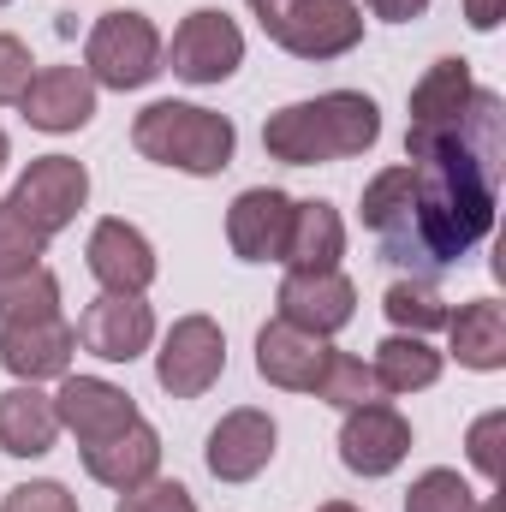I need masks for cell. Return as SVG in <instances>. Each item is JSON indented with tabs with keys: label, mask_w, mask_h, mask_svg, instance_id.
<instances>
[{
	"label": "cell",
	"mask_w": 506,
	"mask_h": 512,
	"mask_svg": "<svg viewBox=\"0 0 506 512\" xmlns=\"http://www.w3.org/2000/svg\"><path fill=\"white\" fill-rule=\"evenodd\" d=\"M506 161V102L501 90H477L471 114L441 137H405V161L381 167L364 185V233H376L387 262L417 280L459 268L495 233Z\"/></svg>",
	"instance_id": "1"
},
{
	"label": "cell",
	"mask_w": 506,
	"mask_h": 512,
	"mask_svg": "<svg viewBox=\"0 0 506 512\" xmlns=\"http://www.w3.org/2000/svg\"><path fill=\"white\" fill-rule=\"evenodd\" d=\"M381 143V108L364 90H328L310 102H286L268 114L262 149L286 167H322V161H352Z\"/></svg>",
	"instance_id": "2"
},
{
	"label": "cell",
	"mask_w": 506,
	"mask_h": 512,
	"mask_svg": "<svg viewBox=\"0 0 506 512\" xmlns=\"http://www.w3.org/2000/svg\"><path fill=\"white\" fill-rule=\"evenodd\" d=\"M131 149L155 167H173V173H191V179H215L233 167V149H239V126L215 108H197V102H149L137 120H131Z\"/></svg>",
	"instance_id": "3"
},
{
	"label": "cell",
	"mask_w": 506,
	"mask_h": 512,
	"mask_svg": "<svg viewBox=\"0 0 506 512\" xmlns=\"http://www.w3.org/2000/svg\"><path fill=\"white\" fill-rule=\"evenodd\" d=\"M161 30L149 12H131V6H114L90 24L84 36V72L96 78V90H143L149 78H161Z\"/></svg>",
	"instance_id": "4"
},
{
	"label": "cell",
	"mask_w": 506,
	"mask_h": 512,
	"mask_svg": "<svg viewBox=\"0 0 506 512\" xmlns=\"http://www.w3.org/2000/svg\"><path fill=\"white\" fill-rule=\"evenodd\" d=\"M262 30L292 60L322 66V60H346L364 42V6L358 0H280V12Z\"/></svg>",
	"instance_id": "5"
},
{
	"label": "cell",
	"mask_w": 506,
	"mask_h": 512,
	"mask_svg": "<svg viewBox=\"0 0 506 512\" xmlns=\"http://www.w3.org/2000/svg\"><path fill=\"white\" fill-rule=\"evenodd\" d=\"M245 66V30L221 12V6H197L185 12V24L173 30V42L161 48V72L209 90V84H227L233 72Z\"/></svg>",
	"instance_id": "6"
},
{
	"label": "cell",
	"mask_w": 506,
	"mask_h": 512,
	"mask_svg": "<svg viewBox=\"0 0 506 512\" xmlns=\"http://www.w3.org/2000/svg\"><path fill=\"white\" fill-rule=\"evenodd\" d=\"M221 376H227V334H221V322L203 316V310L179 316L161 334V352H155V382H161V393L203 399Z\"/></svg>",
	"instance_id": "7"
},
{
	"label": "cell",
	"mask_w": 506,
	"mask_h": 512,
	"mask_svg": "<svg viewBox=\"0 0 506 512\" xmlns=\"http://www.w3.org/2000/svg\"><path fill=\"white\" fill-rule=\"evenodd\" d=\"M90 203V167L72 155H36L18 185H12V209L36 227V233H66L78 221V209Z\"/></svg>",
	"instance_id": "8"
},
{
	"label": "cell",
	"mask_w": 506,
	"mask_h": 512,
	"mask_svg": "<svg viewBox=\"0 0 506 512\" xmlns=\"http://www.w3.org/2000/svg\"><path fill=\"white\" fill-rule=\"evenodd\" d=\"M274 304H280V322H292L316 340H334L358 316V286L346 268H286Z\"/></svg>",
	"instance_id": "9"
},
{
	"label": "cell",
	"mask_w": 506,
	"mask_h": 512,
	"mask_svg": "<svg viewBox=\"0 0 506 512\" xmlns=\"http://www.w3.org/2000/svg\"><path fill=\"white\" fill-rule=\"evenodd\" d=\"M411 453V423L399 405L387 399H370V405H352L346 423H340V465L352 477H393Z\"/></svg>",
	"instance_id": "10"
},
{
	"label": "cell",
	"mask_w": 506,
	"mask_h": 512,
	"mask_svg": "<svg viewBox=\"0 0 506 512\" xmlns=\"http://www.w3.org/2000/svg\"><path fill=\"white\" fill-rule=\"evenodd\" d=\"M78 346L102 364H131L155 346V310L137 292H102L78 316Z\"/></svg>",
	"instance_id": "11"
},
{
	"label": "cell",
	"mask_w": 506,
	"mask_h": 512,
	"mask_svg": "<svg viewBox=\"0 0 506 512\" xmlns=\"http://www.w3.org/2000/svg\"><path fill=\"white\" fill-rule=\"evenodd\" d=\"M72 358H78V328L66 316L0 322V364L12 382H60V376H72Z\"/></svg>",
	"instance_id": "12"
},
{
	"label": "cell",
	"mask_w": 506,
	"mask_h": 512,
	"mask_svg": "<svg viewBox=\"0 0 506 512\" xmlns=\"http://www.w3.org/2000/svg\"><path fill=\"white\" fill-rule=\"evenodd\" d=\"M96 102H102V90L84 66H36L30 90L18 96V114H24V126L66 137V131H84L96 120Z\"/></svg>",
	"instance_id": "13"
},
{
	"label": "cell",
	"mask_w": 506,
	"mask_h": 512,
	"mask_svg": "<svg viewBox=\"0 0 506 512\" xmlns=\"http://www.w3.org/2000/svg\"><path fill=\"white\" fill-rule=\"evenodd\" d=\"M274 447H280L274 417L256 411V405H239V411H227V417L209 429L203 465H209L215 483H251V477H262V471L274 465Z\"/></svg>",
	"instance_id": "14"
},
{
	"label": "cell",
	"mask_w": 506,
	"mask_h": 512,
	"mask_svg": "<svg viewBox=\"0 0 506 512\" xmlns=\"http://www.w3.org/2000/svg\"><path fill=\"white\" fill-rule=\"evenodd\" d=\"M84 262H90V274H96L102 292H137V298H143V292L155 286V274H161L149 233L131 227V221H120V215H108V221L90 227Z\"/></svg>",
	"instance_id": "15"
},
{
	"label": "cell",
	"mask_w": 506,
	"mask_h": 512,
	"mask_svg": "<svg viewBox=\"0 0 506 512\" xmlns=\"http://www.w3.org/2000/svg\"><path fill=\"white\" fill-rule=\"evenodd\" d=\"M54 411H60V435H78V447L108 441V435L137 423V399L108 376H60Z\"/></svg>",
	"instance_id": "16"
},
{
	"label": "cell",
	"mask_w": 506,
	"mask_h": 512,
	"mask_svg": "<svg viewBox=\"0 0 506 512\" xmlns=\"http://www.w3.org/2000/svg\"><path fill=\"white\" fill-rule=\"evenodd\" d=\"M477 90H483V84L471 78V60H459V54L435 60V66L411 84V126H405V137H441V131H453L471 114Z\"/></svg>",
	"instance_id": "17"
},
{
	"label": "cell",
	"mask_w": 506,
	"mask_h": 512,
	"mask_svg": "<svg viewBox=\"0 0 506 512\" xmlns=\"http://www.w3.org/2000/svg\"><path fill=\"white\" fill-rule=\"evenodd\" d=\"M286 227H292V197L274 191V185L239 191L233 209H227V245H233L239 262H280Z\"/></svg>",
	"instance_id": "18"
},
{
	"label": "cell",
	"mask_w": 506,
	"mask_h": 512,
	"mask_svg": "<svg viewBox=\"0 0 506 512\" xmlns=\"http://www.w3.org/2000/svg\"><path fill=\"white\" fill-rule=\"evenodd\" d=\"M328 352H334L328 340H316V334H304V328L274 316L256 334V376L268 387H280V393H310L322 364H328Z\"/></svg>",
	"instance_id": "19"
},
{
	"label": "cell",
	"mask_w": 506,
	"mask_h": 512,
	"mask_svg": "<svg viewBox=\"0 0 506 512\" xmlns=\"http://www.w3.org/2000/svg\"><path fill=\"white\" fill-rule=\"evenodd\" d=\"M84 477L102 483V489H114V495H126V489H137V483L161 477V435L137 417V423L120 429V435L90 441V447H84Z\"/></svg>",
	"instance_id": "20"
},
{
	"label": "cell",
	"mask_w": 506,
	"mask_h": 512,
	"mask_svg": "<svg viewBox=\"0 0 506 512\" xmlns=\"http://www.w3.org/2000/svg\"><path fill=\"white\" fill-rule=\"evenodd\" d=\"M60 441V411L54 393H42L36 382H18L0 393V453L6 459H42Z\"/></svg>",
	"instance_id": "21"
},
{
	"label": "cell",
	"mask_w": 506,
	"mask_h": 512,
	"mask_svg": "<svg viewBox=\"0 0 506 512\" xmlns=\"http://www.w3.org/2000/svg\"><path fill=\"white\" fill-rule=\"evenodd\" d=\"M447 352L477 370V376H495L506 370V310L501 298H471L459 310H447Z\"/></svg>",
	"instance_id": "22"
},
{
	"label": "cell",
	"mask_w": 506,
	"mask_h": 512,
	"mask_svg": "<svg viewBox=\"0 0 506 512\" xmlns=\"http://www.w3.org/2000/svg\"><path fill=\"white\" fill-rule=\"evenodd\" d=\"M346 256V221L334 203L310 197V203H292V227H286V268H340Z\"/></svg>",
	"instance_id": "23"
},
{
	"label": "cell",
	"mask_w": 506,
	"mask_h": 512,
	"mask_svg": "<svg viewBox=\"0 0 506 512\" xmlns=\"http://www.w3.org/2000/svg\"><path fill=\"white\" fill-rule=\"evenodd\" d=\"M376 387L381 393H423V387L441 382V352L423 340V334H387L376 346Z\"/></svg>",
	"instance_id": "24"
},
{
	"label": "cell",
	"mask_w": 506,
	"mask_h": 512,
	"mask_svg": "<svg viewBox=\"0 0 506 512\" xmlns=\"http://www.w3.org/2000/svg\"><path fill=\"white\" fill-rule=\"evenodd\" d=\"M381 310H387V322H393V334H435V328H447V298L429 286V280H393L387 292H381Z\"/></svg>",
	"instance_id": "25"
},
{
	"label": "cell",
	"mask_w": 506,
	"mask_h": 512,
	"mask_svg": "<svg viewBox=\"0 0 506 512\" xmlns=\"http://www.w3.org/2000/svg\"><path fill=\"white\" fill-rule=\"evenodd\" d=\"M36 316H60V274L48 262L0 274V322H36Z\"/></svg>",
	"instance_id": "26"
},
{
	"label": "cell",
	"mask_w": 506,
	"mask_h": 512,
	"mask_svg": "<svg viewBox=\"0 0 506 512\" xmlns=\"http://www.w3.org/2000/svg\"><path fill=\"white\" fill-rule=\"evenodd\" d=\"M322 405H334V411H352V405H370V399H387L376 387V370L364 364V358H352V352H328V364H322V376L310 387Z\"/></svg>",
	"instance_id": "27"
},
{
	"label": "cell",
	"mask_w": 506,
	"mask_h": 512,
	"mask_svg": "<svg viewBox=\"0 0 506 512\" xmlns=\"http://www.w3.org/2000/svg\"><path fill=\"white\" fill-rule=\"evenodd\" d=\"M405 512H477V495H471V483H465L459 471L435 465V471L411 477V489H405Z\"/></svg>",
	"instance_id": "28"
},
{
	"label": "cell",
	"mask_w": 506,
	"mask_h": 512,
	"mask_svg": "<svg viewBox=\"0 0 506 512\" xmlns=\"http://www.w3.org/2000/svg\"><path fill=\"white\" fill-rule=\"evenodd\" d=\"M48 256V233H36L18 209H12V197H0V274H24V268H36Z\"/></svg>",
	"instance_id": "29"
},
{
	"label": "cell",
	"mask_w": 506,
	"mask_h": 512,
	"mask_svg": "<svg viewBox=\"0 0 506 512\" xmlns=\"http://www.w3.org/2000/svg\"><path fill=\"white\" fill-rule=\"evenodd\" d=\"M501 447H506V411L495 405V411H483V417L465 429V453H471V465L483 471L489 489H501L506 483V453Z\"/></svg>",
	"instance_id": "30"
},
{
	"label": "cell",
	"mask_w": 506,
	"mask_h": 512,
	"mask_svg": "<svg viewBox=\"0 0 506 512\" xmlns=\"http://www.w3.org/2000/svg\"><path fill=\"white\" fill-rule=\"evenodd\" d=\"M114 512H197V495L185 483H173V477H149V483L126 489Z\"/></svg>",
	"instance_id": "31"
},
{
	"label": "cell",
	"mask_w": 506,
	"mask_h": 512,
	"mask_svg": "<svg viewBox=\"0 0 506 512\" xmlns=\"http://www.w3.org/2000/svg\"><path fill=\"white\" fill-rule=\"evenodd\" d=\"M36 78V60H30V42L0 30V108H18V96L30 90Z\"/></svg>",
	"instance_id": "32"
},
{
	"label": "cell",
	"mask_w": 506,
	"mask_h": 512,
	"mask_svg": "<svg viewBox=\"0 0 506 512\" xmlns=\"http://www.w3.org/2000/svg\"><path fill=\"white\" fill-rule=\"evenodd\" d=\"M0 512H78V495L66 489V483H18L6 501H0Z\"/></svg>",
	"instance_id": "33"
},
{
	"label": "cell",
	"mask_w": 506,
	"mask_h": 512,
	"mask_svg": "<svg viewBox=\"0 0 506 512\" xmlns=\"http://www.w3.org/2000/svg\"><path fill=\"white\" fill-rule=\"evenodd\" d=\"M364 6H370V18H387V24H411L429 12V0H364Z\"/></svg>",
	"instance_id": "34"
},
{
	"label": "cell",
	"mask_w": 506,
	"mask_h": 512,
	"mask_svg": "<svg viewBox=\"0 0 506 512\" xmlns=\"http://www.w3.org/2000/svg\"><path fill=\"white\" fill-rule=\"evenodd\" d=\"M501 18H506V0H465V24L471 30H501Z\"/></svg>",
	"instance_id": "35"
},
{
	"label": "cell",
	"mask_w": 506,
	"mask_h": 512,
	"mask_svg": "<svg viewBox=\"0 0 506 512\" xmlns=\"http://www.w3.org/2000/svg\"><path fill=\"white\" fill-rule=\"evenodd\" d=\"M477 512H506V495H501V489H489V495L477 501Z\"/></svg>",
	"instance_id": "36"
},
{
	"label": "cell",
	"mask_w": 506,
	"mask_h": 512,
	"mask_svg": "<svg viewBox=\"0 0 506 512\" xmlns=\"http://www.w3.org/2000/svg\"><path fill=\"white\" fill-rule=\"evenodd\" d=\"M316 512H364V507H352V501H328V507H316Z\"/></svg>",
	"instance_id": "37"
},
{
	"label": "cell",
	"mask_w": 506,
	"mask_h": 512,
	"mask_svg": "<svg viewBox=\"0 0 506 512\" xmlns=\"http://www.w3.org/2000/svg\"><path fill=\"white\" fill-rule=\"evenodd\" d=\"M6 161H12V143H6V131H0V173H6Z\"/></svg>",
	"instance_id": "38"
},
{
	"label": "cell",
	"mask_w": 506,
	"mask_h": 512,
	"mask_svg": "<svg viewBox=\"0 0 506 512\" xmlns=\"http://www.w3.org/2000/svg\"><path fill=\"white\" fill-rule=\"evenodd\" d=\"M0 6H12V0H0Z\"/></svg>",
	"instance_id": "39"
}]
</instances>
